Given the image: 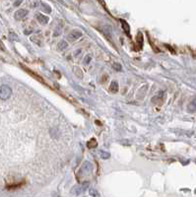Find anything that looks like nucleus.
<instances>
[{
  "instance_id": "nucleus-1",
  "label": "nucleus",
  "mask_w": 196,
  "mask_h": 197,
  "mask_svg": "<svg viewBox=\"0 0 196 197\" xmlns=\"http://www.w3.org/2000/svg\"><path fill=\"white\" fill-rule=\"evenodd\" d=\"M12 95V89L7 86V85H2L0 86V98L2 101H6L11 97Z\"/></svg>"
},
{
  "instance_id": "nucleus-2",
  "label": "nucleus",
  "mask_w": 196,
  "mask_h": 197,
  "mask_svg": "<svg viewBox=\"0 0 196 197\" xmlns=\"http://www.w3.org/2000/svg\"><path fill=\"white\" fill-rule=\"evenodd\" d=\"M28 15V11L26 10V9H20V10H18L15 12V19L16 20H23L26 16Z\"/></svg>"
},
{
  "instance_id": "nucleus-3",
  "label": "nucleus",
  "mask_w": 196,
  "mask_h": 197,
  "mask_svg": "<svg viewBox=\"0 0 196 197\" xmlns=\"http://www.w3.org/2000/svg\"><path fill=\"white\" fill-rule=\"evenodd\" d=\"M81 36H82L81 32L75 30V31H72V33H70V34H69L68 39H69V41H71V42H72V41H76V39H78Z\"/></svg>"
},
{
  "instance_id": "nucleus-4",
  "label": "nucleus",
  "mask_w": 196,
  "mask_h": 197,
  "mask_svg": "<svg viewBox=\"0 0 196 197\" xmlns=\"http://www.w3.org/2000/svg\"><path fill=\"white\" fill-rule=\"evenodd\" d=\"M37 19H38V22H40L41 24H43V25L48 24V18L47 16L43 15V14H40V13H38L37 14Z\"/></svg>"
},
{
  "instance_id": "nucleus-5",
  "label": "nucleus",
  "mask_w": 196,
  "mask_h": 197,
  "mask_svg": "<svg viewBox=\"0 0 196 197\" xmlns=\"http://www.w3.org/2000/svg\"><path fill=\"white\" fill-rule=\"evenodd\" d=\"M188 110L190 111V113H194L196 110V98L188 104Z\"/></svg>"
},
{
  "instance_id": "nucleus-6",
  "label": "nucleus",
  "mask_w": 196,
  "mask_h": 197,
  "mask_svg": "<svg viewBox=\"0 0 196 197\" xmlns=\"http://www.w3.org/2000/svg\"><path fill=\"white\" fill-rule=\"evenodd\" d=\"M110 91H112L113 93H116V92L118 91V84H117V82L115 81L112 82V84H110Z\"/></svg>"
},
{
  "instance_id": "nucleus-7",
  "label": "nucleus",
  "mask_w": 196,
  "mask_h": 197,
  "mask_svg": "<svg viewBox=\"0 0 196 197\" xmlns=\"http://www.w3.org/2000/svg\"><path fill=\"white\" fill-rule=\"evenodd\" d=\"M58 47H59V49H65L67 48V43L62 41V42H60L59 43H58Z\"/></svg>"
},
{
  "instance_id": "nucleus-8",
  "label": "nucleus",
  "mask_w": 196,
  "mask_h": 197,
  "mask_svg": "<svg viewBox=\"0 0 196 197\" xmlns=\"http://www.w3.org/2000/svg\"><path fill=\"white\" fill-rule=\"evenodd\" d=\"M87 145H88L89 148H94V147L97 146V142L95 141V139H92V140H91V141L87 144Z\"/></svg>"
},
{
  "instance_id": "nucleus-9",
  "label": "nucleus",
  "mask_w": 196,
  "mask_h": 197,
  "mask_svg": "<svg viewBox=\"0 0 196 197\" xmlns=\"http://www.w3.org/2000/svg\"><path fill=\"white\" fill-rule=\"evenodd\" d=\"M101 156H102V158L103 159H108L109 158V154L108 153H106V152H101Z\"/></svg>"
},
{
  "instance_id": "nucleus-10",
  "label": "nucleus",
  "mask_w": 196,
  "mask_h": 197,
  "mask_svg": "<svg viewBox=\"0 0 196 197\" xmlns=\"http://www.w3.org/2000/svg\"><path fill=\"white\" fill-rule=\"evenodd\" d=\"M90 194H91V196H93V197H97V196H98L97 191H96L95 189H93V188H91V189H90Z\"/></svg>"
},
{
  "instance_id": "nucleus-11",
  "label": "nucleus",
  "mask_w": 196,
  "mask_h": 197,
  "mask_svg": "<svg viewBox=\"0 0 196 197\" xmlns=\"http://www.w3.org/2000/svg\"><path fill=\"white\" fill-rule=\"evenodd\" d=\"M113 68L117 71L121 70V65H119L118 63H113Z\"/></svg>"
},
{
  "instance_id": "nucleus-12",
  "label": "nucleus",
  "mask_w": 196,
  "mask_h": 197,
  "mask_svg": "<svg viewBox=\"0 0 196 197\" xmlns=\"http://www.w3.org/2000/svg\"><path fill=\"white\" fill-rule=\"evenodd\" d=\"M14 4H15V5H19V4H21V1H16Z\"/></svg>"
}]
</instances>
